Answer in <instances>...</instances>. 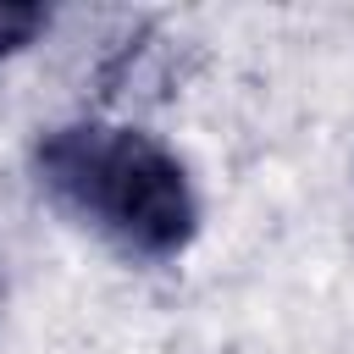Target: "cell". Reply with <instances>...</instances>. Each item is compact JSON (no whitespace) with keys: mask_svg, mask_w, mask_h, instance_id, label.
<instances>
[{"mask_svg":"<svg viewBox=\"0 0 354 354\" xmlns=\"http://www.w3.org/2000/svg\"><path fill=\"white\" fill-rule=\"evenodd\" d=\"M39 199L127 266H171L199 243L205 199L194 166L155 127L127 116H66L33 133Z\"/></svg>","mask_w":354,"mask_h":354,"instance_id":"cell-1","label":"cell"},{"mask_svg":"<svg viewBox=\"0 0 354 354\" xmlns=\"http://www.w3.org/2000/svg\"><path fill=\"white\" fill-rule=\"evenodd\" d=\"M50 28H55L50 6H39V0H0V66L28 55Z\"/></svg>","mask_w":354,"mask_h":354,"instance_id":"cell-2","label":"cell"}]
</instances>
